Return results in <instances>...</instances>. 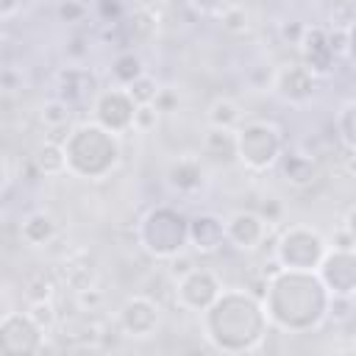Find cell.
Masks as SVG:
<instances>
[{
    "label": "cell",
    "instance_id": "21",
    "mask_svg": "<svg viewBox=\"0 0 356 356\" xmlns=\"http://www.w3.org/2000/svg\"><path fill=\"white\" fill-rule=\"evenodd\" d=\"M103 298H106V295H103L95 284L86 286V289H78V292H75V300H78V306H81L83 312H97V309L103 306Z\"/></svg>",
    "mask_w": 356,
    "mask_h": 356
},
{
    "label": "cell",
    "instance_id": "3",
    "mask_svg": "<svg viewBox=\"0 0 356 356\" xmlns=\"http://www.w3.org/2000/svg\"><path fill=\"white\" fill-rule=\"evenodd\" d=\"M134 111H136V103H134V97L128 95L125 86L122 89L103 92L95 100V117L111 134H120L125 128H134Z\"/></svg>",
    "mask_w": 356,
    "mask_h": 356
},
{
    "label": "cell",
    "instance_id": "18",
    "mask_svg": "<svg viewBox=\"0 0 356 356\" xmlns=\"http://www.w3.org/2000/svg\"><path fill=\"white\" fill-rule=\"evenodd\" d=\"M139 75H145V70H142V61H139L134 53H125V56H120V58L114 61V78H117L122 86H128V83L136 81Z\"/></svg>",
    "mask_w": 356,
    "mask_h": 356
},
{
    "label": "cell",
    "instance_id": "17",
    "mask_svg": "<svg viewBox=\"0 0 356 356\" xmlns=\"http://www.w3.org/2000/svg\"><path fill=\"white\" fill-rule=\"evenodd\" d=\"M28 317H31L42 331H50V328L58 323V314H56V306H53L50 298L31 300V306H28Z\"/></svg>",
    "mask_w": 356,
    "mask_h": 356
},
{
    "label": "cell",
    "instance_id": "8",
    "mask_svg": "<svg viewBox=\"0 0 356 356\" xmlns=\"http://www.w3.org/2000/svg\"><path fill=\"white\" fill-rule=\"evenodd\" d=\"M189 239L195 242V248L200 253H211L222 245L225 239V222H220L217 217H195L189 222Z\"/></svg>",
    "mask_w": 356,
    "mask_h": 356
},
{
    "label": "cell",
    "instance_id": "27",
    "mask_svg": "<svg viewBox=\"0 0 356 356\" xmlns=\"http://www.w3.org/2000/svg\"><path fill=\"white\" fill-rule=\"evenodd\" d=\"M192 3H195L200 11H217V14L228 6V0H192Z\"/></svg>",
    "mask_w": 356,
    "mask_h": 356
},
{
    "label": "cell",
    "instance_id": "20",
    "mask_svg": "<svg viewBox=\"0 0 356 356\" xmlns=\"http://www.w3.org/2000/svg\"><path fill=\"white\" fill-rule=\"evenodd\" d=\"M159 108H156V103H142V106H136V111H134V131H139V134H147V131H153L156 125H159Z\"/></svg>",
    "mask_w": 356,
    "mask_h": 356
},
{
    "label": "cell",
    "instance_id": "6",
    "mask_svg": "<svg viewBox=\"0 0 356 356\" xmlns=\"http://www.w3.org/2000/svg\"><path fill=\"white\" fill-rule=\"evenodd\" d=\"M120 325L131 337H150V331L159 325V306L145 295H134L120 312Z\"/></svg>",
    "mask_w": 356,
    "mask_h": 356
},
{
    "label": "cell",
    "instance_id": "12",
    "mask_svg": "<svg viewBox=\"0 0 356 356\" xmlns=\"http://www.w3.org/2000/svg\"><path fill=\"white\" fill-rule=\"evenodd\" d=\"M167 178L175 189H184V192L197 189L200 186V164L195 159H178V161L170 164Z\"/></svg>",
    "mask_w": 356,
    "mask_h": 356
},
{
    "label": "cell",
    "instance_id": "5",
    "mask_svg": "<svg viewBox=\"0 0 356 356\" xmlns=\"http://www.w3.org/2000/svg\"><path fill=\"white\" fill-rule=\"evenodd\" d=\"M267 236V220L253 211H236L225 222V239H231L239 250H256Z\"/></svg>",
    "mask_w": 356,
    "mask_h": 356
},
{
    "label": "cell",
    "instance_id": "1",
    "mask_svg": "<svg viewBox=\"0 0 356 356\" xmlns=\"http://www.w3.org/2000/svg\"><path fill=\"white\" fill-rule=\"evenodd\" d=\"M325 253H328V245L317 231L295 225L284 234V239L275 250V259L286 270H317L323 264Z\"/></svg>",
    "mask_w": 356,
    "mask_h": 356
},
{
    "label": "cell",
    "instance_id": "14",
    "mask_svg": "<svg viewBox=\"0 0 356 356\" xmlns=\"http://www.w3.org/2000/svg\"><path fill=\"white\" fill-rule=\"evenodd\" d=\"M239 122V106L231 97H217L209 106V125L211 128H231Z\"/></svg>",
    "mask_w": 356,
    "mask_h": 356
},
{
    "label": "cell",
    "instance_id": "2",
    "mask_svg": "<svg viewBox=\"0 0 356 356\" xmlns=\"http://www.w3.org/2000/svg\"><path fill=\"white\" fill-rule=\"evenodd\" d=\"M281 134L267 122H248L236 131V156L250 170H267L278 159Z\"/></svg>",
    "mask_w": 356,
    "mask_h": 356
},
{
    "label": "cell",
    "instance_id": "4",
    "mask_svg": "<svg viewBox=\"0 0 356 356\" xmlns=\"http://www.w3.org/2000/svg\"><path fill=\"white\" fill-rule=\"evenodd\" d=\"M175 295H178V303H181L184 309H206V306L214 303L217 295H220L217 275H214L211 270H203V267L197 270V267H195L189 275L178 278Z\"/></svg>",
    "mask_w": 356,
    "mask_h": 356
},
{
    "label": "cell",
    "instance_id": "26",
    "mask_svg": "<svg viewBox=\"0 0 356 356\" xmlns=\"http://www.w3.org/2000/svg\"><path fill=\"white\" fill-rule=\"evenodd\" d=\"M303 33H306V28H303V25H298V22H292V25H281V39H284V42L300 44Z\"/></svg>",
    "mask_w": 356,
    "mask_h": 356
},
{
    "label": "cell",
    "instance_id": "7",
    "mask_svg": "<svg viewBox=\"0 0 356 356\" xmlns=\"http://www.w3.org/2000/svg\"><path fill=\"white\" fill-rule=\"evenodd\" d=\"M312 72L306 67H286L281 72H275V89L292 100V103H300L312 95Z\"/></svg>",
    "mask_w": 356,
    "mask_h": 356
},
{
    "label": "cell",
    "instance_id": "25",
    "mask_svg": "<svg viewBox=\"0 0 356 356\" xmlns=\"http://www.w3.org/2000/svg\"><path fill=\"white\" fill-rule=\"evenodd\" d=\"M153 103H156L159 111H172V106H178V95L172 89H159V95H156Z\"/></svg>",
    "mask_w": 356,
    "mask_h": 356
},
{
    "label": "cell",
    "instance_id": "22",
    "mask_svg": "<svg viewBox=\"0 0 356 356\" xmlns=\"http://www.w3.org/2000/svg\"><path fill=\"white\" fill-rule=\"evenodd\" d=\"M195 270V261L189 259V256H172V261H170V275L172 278H184V275H189Z\"/></svg>",
    "mask_w": 356,
    "mask_h": 356
},
{
    "label": "cell",
    "instance_id": "29",
    "mask_svg": "<svg viewBox=\"0 0 356 356\" xmlns=\"http://www.w3.org/2000/svg\"><path fill=\"white\" fill-rule=\"evenodd\" d=\"M345 170H348L350 175H356V150L348 156V161H345Z\"/></svg>",
    "mask_w": 356,
    "mask_h": 356
},
{
    "label": "cell",
    "instance_id": "15",
    "mask_svg": "<svg viewBox=\"0 0 356 356\" xmlns=\"http://www.w3.org/2000/svg\"><path fill=\"white\" fill-rule=\"evenodd\" d=\"M72 111H70V103L61 100V97H53V100H44L42 108H39V120L42 125L50 131V128H64L70 122Z\"/></svg>",
    "mask_w": 356,
    "mask_h": 356
},
{
    "label": "cell",
    "instance_id": "19",
    "mask_svg": "<svg viewBox=\"0 0 356 356\" xmlns=\"http://www.w3.org/2000/svg\"><path fill=\"white\" fill-rule=\"evenodd\" d=\"M125 89H128V95L134 97V103H136V106H142V103H153V100H156V95H159V83H156L147 72H145V75H139L136 81H131Z\"/></svg>",
    "mask_w": 356,
    "mask_h": 356
},
{
    "label": "cell",
    "instance_id": "10",
    "mask_svg": "<svg viewBox=\"0 0 356 356\" xmlns=\"http://www.w3.org/2000/svg\"><path fill=\"white\" fill-rule=\"evenodd\" d=\"M19 236H22V242H28L31 248H39V245H44V242H50V239L56 236V222H53L50 214L36 211V214H31V217L22 222Z\"/></svg>",
    "mask_w": 356,
    "mask_h": 356
},
{
    "label": "cell",
    "instance_id": "11",
    "mask_svg": "<svg viewBox=\"0 0 356 356\" xmlns=\"http://www.w3.org/2000/svg\"><path fill=\"white\" fill-rule=\"evenodd\" d=\"M203 150L214 159H234L236 156V131L231 128H209L206 131V139H203Z\"/></svg>",
    "mask_w": 356,
    "mask_h": 356
},
{
    "label": "cell",
    "instance_id": "16",
    "mask_svg": "<svg viewBox=\"0 0 356 356\" xmlns=\"http://www.w3.org/2000/svg\"><path fill=\"white\" fill-rule=\"evenodd\" d=\"M220 22L228 33H245L250 28V14L242 3H228L222 11H220Z\"/></svg>",
    "mask_w": 356,
    "mask_h": 356
},
{
    "label": "cell",
    "instance_id": "23",
    "mask_svg": "<svg viewBox=\"0 0 356 356\" xmlns=\"http://www.w3.org/2000/svg\"><path fill=\"white\" fill-rule=\"evenodd\" d=\"M83 14H86V8H83L81 3H75V0H64V3L58 6V17L67 19V22H75V19H81Z\"/></svg>",
    "mask_w": 356,
    "mask_h": 356
},
{
    "label": "cell",
    "instance_id": "9",
    "mask_svg": "<svg viewBox=\"0 0 356 356\" xmlns=\"http://www.w3.org/2000/svg\"><path fill=\"white\" fill-rule=\"evenodd\" d=\"M33 161H36V170H39L42 175H61L64 170H70L67 147L58 145V142H50V139L36 150Z\"/></svg>",
    "mask_w": 356,
    "mask_h": 356
},
{
    "label": "cell",
    "instance_id": "13",
    "mask_svg": "<svg viewBox=\"0 0 356 356\" xmlns=\"http://www.w3.org/2000/svg\"><path fill=\"white\" fill-rule=\"evenodd\" d=\"M314 172H317V167H314V161L309 156H300V153L284 156V175H286V181L303 186V184L314 181Z\"/></svg>",
    "mask_w": 356,
    "mask_h": 356
},
{
    "label": "cell",
    "instance_id": "24",
    "mask_svg": "<svg viewBox=\"0 0 356 356\" xmlns=\"http://www.w3.org/2000/svg\"><path fill=\"white\" fill-rule=\"evenodd\" d=\"M348 42H350V33H348L345 28H334V31L328 33V47H331V53H345V50H348Z\"/></svg>",
    "mask_w": 356,
    "mask_h": 356
},
{
    "label": "cell",
    "instance_id": "28",
    "mask_svg": "<svg viewBox=\"0 0 356 356\" xmlns=\"http://www.w3.org/2000/svg\"><path fill=\"white\" fill-rule=\"evenodd\" d=\"M342 111H345V114H348V117H353V125H350V128H348V125H345V134H342V136H348V134H350V131H356V103H348V106H345V108H342Z\"/></svg>",
    "mask_w": 356,
    "mask_h": 356
}]
</instances>
